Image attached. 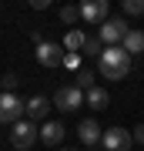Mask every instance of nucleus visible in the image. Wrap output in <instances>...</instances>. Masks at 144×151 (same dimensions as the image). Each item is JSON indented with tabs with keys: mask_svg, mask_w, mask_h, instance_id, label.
Wrapping results in <instances>:
<instances>
[{
	"mask_svg": "<svg viewBox=\"0 0 144 151\" xmlns=\"http://www.w3.org/2000/svg\"><path fill=\"white\" fill-rule=\"evenodd\" d=\"M121 47L128 50L131 57H134V54H141V50H144V34H141V30H131L128 37H124V44H121Z\"/></svg>",
	"mask_w": 144,
	"mask_h": 151,
	"instance_id": "13",
	"label": "nucleus"
},
{
	"mask_svg": "<svg viewBox=\"0 0 144 151\" xmlns=\"http://www.w3.org/2000/svg\"><path fill=\"white\" fill-rule=\"evenodd\" d=\"M60 151H77V148H60Z\"/></svg>",
	"mask_w": 144,
	"mask_h": 151,
	"instance_id": "21",
	"label": "nucleus"
},
{
	"mask_svg": "<svg viewBox=\"0 0 144 151\" xmlns=\"http://www.w3.org/2000/svg\"><path fill=\"white\" fill-rule=\"evenodd\" d=\"M104 40L101 37H87V44H84V50H80V54H91V57H97V60H101V54H104Z\"/></svg>",
	"mask_w": 144,
	"mask_h": 151,
	"instance_id": "15",
	"label": "nucleus"
},
{
	"mask_svg": "<svg viewBox=\"0 0 144 151\" xmlns=\"http://www.w3.org/2000/svg\"><path fill=\"white\" fill-rule=\"evenodd\" d=\"M47 111H50V101L37 94V97H30V101H27V114H24V118L37 124V121H44V118H47Z\"/></svg>",
	"mask_w": 144,
	"mask_h": 151,
	"instance_id": "9",
	"label": "nucleus"
},
{
	"mask_svg": "<svg viewBox=\"0 0 144 151\" xmlns=\"http://www.w3.org/2000/svg\"><path fill=\"white\" fill-rule=\"evenodd\" d=\"M80 104H84V91L74 87V84H64L54 94V108H60V111H77Z\"/></svg>",
	"mask_w": 144,
	"mask_h": 151,
	"instance_id": "6",
	"label": "nucleus"
},
{
	"mask_svg": "<svg viewBox=\"0 0 144 151\" xmlns=\"http://www.w3.org/2000/svg\"><path fill=\"white\" fill-rule=\"evenodd\" d=\"M40 141L44 145H60L64 141V121H44V128H40Z\"/></svg>",
	"mask_w": 144,
	"mask_h": 151,
	"instance_id": "10",
	"label": "nucleus"
},
{
	"mask_svg": "<svg viewBox=\"0 0 144 151\" xmlns=\"http://www.w3.org/2000/svg\"><path fill=\"white\" fill-rule=\"evenodd\" d=\"M20 84L17 81V74H7V77H0V87H7V94H14V87Z\"/></svg>",
	"mask_w": 144,
	"mask_h": 151,
	"instance_id": "18",
	"label": "nucleus"
},
{
	"mask_svg": "<svg viewBox=\"0 0 144 151\" xmlns=\"http://www.w3.org/2000/svg\"><path fill=\"white\" fill-rule=\"evenodd\" d=\"M64 60H67V54H64V47H60V44L44 40L40 47H37V64H40V67H60Z\"/></svg>",
	"mask_w": 144,
	"mask_h": 151,
	"instance_id": "7",
	"label": "nucleus"
},
{
	"mask_svg": "<svg viewBox=\"0 0 144 151\" xmlns=\"http://www.w3.org/2000/svg\"><path fill=\"white\" fill-rule=\"evenodd\" d=\"M107 101H111V94H107L104 87H91V91L84 94V104H91L94 111H104V108H107Z\"/></svg>",
	"mask_w": 144,
	"mask_h": 151,
	"instance_id": "12",
	"label": "nucleus"
},
{
	"mask_svg": "<svg viewBox=\"0 0 144 151\" xmlns=\"http://www.w3.org/2000/svg\"><path fill=\"white\" fill-rule=\"evenodd\" d=\"M131 134H134V145H141V148H144V121H141L138 128L131 131Z\"/></svg>",
	"mask_w": 144,
	"mask_h": 151,
	"instance_id": "19",
	"label": "nucleus"
},
{
	"mask_svg": "<svg viewBox=\"0 0 144 151\" xmlns=\"http://www.w3.org/2000/svg\"><path fill=\"white\" fill-rule=\"evenodd\" d=\"M64 64H67V67H77V64H80V57H77V54H67Z\"/></svg>",
	"mask_w": 144,
	"mask_h": 151,
	"instance_id": "20",
	"label": "nucleus"
},
{
	"mask_svg": "<svg viewBox=\"0 0 144 151\" xmlns=\"http://www.w3.org/2000/svg\"><path fill=\"white\" fill-rule=\"evenodd\" d=\"M124 14H128V17H141L144 14V0H124Z\"/></svg>",
	"mask_w": 144,
	"mask_h": 151,
	"instance_id": "16",
	"label": "nucleus"
},
{
	"mask_svg": "<svg viewBox=\"0 0 144 151\" xmlns=\"http://www.w3.org/2000/svg\"><path fill=\"white\" fill-rule=\"evenodd\" d=\"M24 114H27V101H20L17 94H0V124H14L17 121H24Z\"/></svg>",
	"mask_w": 144,
	"mask_h": 151,
	"instance_id": "2",
	"label": "nucleus"
},
{
	"mask_svg": "<svg viewBox=\"0 0 144 151\" xmlns=\"http://www.w3.org/2000/svg\"><path fill=\"white\" fill-rule=\"evenodd\" d=\"M101 145L107 148V151H131V145H134V134L128 128H121V124H114L111 131H104V141Z\"/></svg>",
	"mask_w": 144,
	"mask_h": 151,
	"instance_id": "5",
	"label": "nucleus"
},
{
	"mask_svg": "<svg viewBox=\"0 0 144 151\" xmlns=\"http://www.w3.org/2000/svg\"><path fill=\"white\" fill-rule=\"evenodd\" d=\"M128 34H131L128 20H121V17H107V20L101 24V34H97V37H101L104 44H111V47H121Z\"/></svg>",
	"mask_w": 144,
	"mask_h": 151,
	"instance_id": "3",
	"label": "nucleus"
},
{
	"mask_svg": "<svg viewBox=\"0 0 144 151\" xmlns=\"http://www.w3.org/2000/svg\"><path fill=\"white\" fill-rule=\"evenodd\" d=\"M37 134H40V131H37V124L24 118V121H17L14 128H10V145H14L17 151H27L34 141H37Z\"/></svg>",
	"mask_w": 144,
	"mask_h": 151,
	"instance_id": "4",
	"label": "nucleus"
},
{
	"mask_svg": "<svg viewBox=\"0 0 144 151\" xmlns=\"http://www.w3.org/2000/svg\"><path fill=\"white\" fill-rule=\"evenodd\" d=\"M60 20L64 24H77L80 20V7H60Z\"/></svg>",
	"mask_w": 144,
	"mask_h": 151,
	"instance_id": "17",
	"label": "nucleus"
},
{
	"mask_svg": "<svg viewBox=\"0 0 144 151\" xmlns=\"http://www.w3.org/2000/svg\"><path fill=\"white\" fill-rule=\"evenodd\" d=\"M84 44H87V34H84V30H70L67 37H64V47L70 50V54H77V50H84Z\"/></svg>",
	"mask_w": 144,
	"mask_h": 151,
	"instance_id": "14",
	"label": "nucleus"
},
{
	"mask_svg": "<svg viewBox=\"0 0 144 151\" xmlns=\"http://www.w3.org/2000/svg\"><path fill=\"white\" fill-rule=\"evenodd\" d=\"M77 138L84 141V145H91V148L97 145V141H104V134H101V128H97V121H94V118L77 124Z\"/></svg>",
	"mask_w": 144,
	"mask_h": 151,
	"instance_id": "11",
	"label": "nucleus"
},
{
	"mask_svg": "<svg viewBox=\"0 0 144 151\" xmlns=\"http://www.w3.org/2000/svg\"><path fill=\"white\" fill-rule=\"evenodd\" d=\"M107 0H84L80 4V20H87V24H104L107 20Z\"/></svg>",
	"mask_w": 144,
	"mask_h": 151,
	"instance_id": "8",
	"label": "nucleus"
},
{
	"mask_svg": "<svg viewBox=\"0 0 144 151\" xmlns=\"http://www.w3.org/2000/svg\"><path fill=\"white\" fill-rule=\"evenodd\" d=\"M97 70L107 77V81H121V77H128V70H131V54L124 47H107L101 60H97Z\"/></svg>",
	"mask_w": 144,
	"mask_h": 151,
	"instance_id": "1",
	"label": "nucleus"
}]
</instances>
